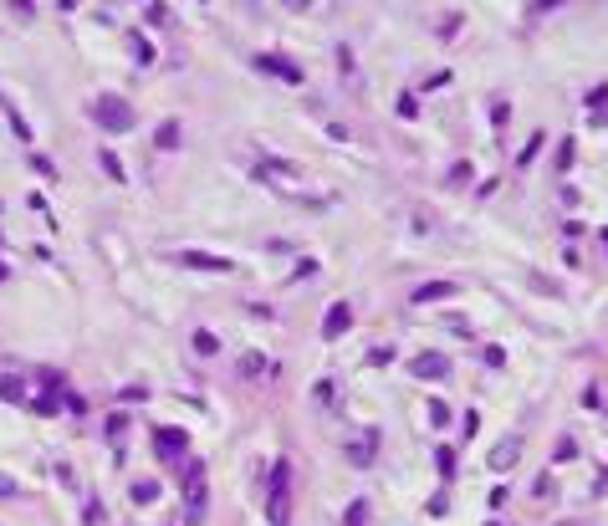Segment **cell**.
Returning a JSON list of instances; mask_svg holds the SVG:
<instances>
[{
    "label": "cell",
    "instance_id": "9a60e30c",
    "mask_svg": "<svg viewBox=\"0 0 608 526\" xmlns=\"http://www.w3.org/2000/svg\"><path fill=\"white\" fill-rule=\"evenodd\" d=\"M552 6H562V0H537V16H542V11H552Z\"/></svg>",
    "mask_w": 608,
    "mask_h": 526
},
{
    "label": "cell",
    "instance_id": "30bf717a",
    "mask_svg": "<svg viewBox=\"0 0 608 526\" xmlns=\"http://www.w3.org/2000/svg\"><path fill=\"white\" fill-rule=\"evenodd\" d=\"M174 143H179V123H164L159 128V148H174Z\"/></svg>",
    "mask_w": 608,
    "mask_h": 526
},
{
    "label": "cell",
    "instance_id": "3957f363",
    "mask_svg": "<svg viewBox=\"0 0 608 526\" xmlns=\"http://www.w3.org/2000/svg\"><path fill=\"white\" fill-rule=\"evenodd\" d=\"M455 292H460L455 281H429V287H419V292H415V306H429V301H450Z\"/></svg>",
    "mask_w": 608,
    "mask_h": 526
},
{
    "label": "cell",
    "instance_id": "8fae6325",
    "mask_svg": "<svg viewBox=\"0 0 608 526\" xmlns=\"http://www.w3.org/2000/svg\"><path fill=\"white\" fill-rule=\"evenodd\" d=\"M215 347H220V342H215L210 333H194V353H205V358H210V353H215Z\"/></svg>",
    "mask_w": 608,
    "mask_h": 526
},
{
    "label": "cell",
    "instance_id": "5bb4252c",
    "mask_svg": "<svg viewBox=\"0 0 608 526\" xmlns=\"http://www.w3.org/2000/svg\"><path fill=\"white\" fill-rule=\"evenodd\" d=\"M363 511H368L363 501H353V511H347V526H363Z\"/></svg>",
    "mask_w": 608,
    "mask_h": 526
},
{
    "label": "cell",
    "instance_id": "277c9868",
    "mask_svg": "<svg viewBox=\"0 0 608 526\" xmlns=\"http://www.w3.org/2000/svg\"><path fill=\"white\" fill-rule=\"evenodd\" d=\"M450 373V363L440 358V353H424V358H415V378H445Z\"/></svg>",
    "mask_w": 608,
    "mask_h": 526
},
{
    "label": "cell",
    "instance_id": "5b68a950",
    "mask_svg": "<svg viewBox=\"0 0 608 526\" xmlns=\"http://www.w3.org/2000/svg\"><path fill=\"white\" fill-rule=\"evenodd\" d=\"M256 67L261 72H271V77H287V82H302V67H287L281 56H256Z\"/></svg>",
    "mask_w": 608,
    "mask_h": 526
},
{
    "label": "cell",
    "instance_id": "7a4b0ae2",
    "mask_svg": "<svg viewBox=\"0 0 608 526\" xmlns=\"http://www.w3.org/2000/svg\"><path fill=\"white\" fill-rule=\"evenodd\" d=\"M93 118L102 128H133V107H123L118 97H102V102H93Z\"/></svg>",
    "mask_w": 608,
    "mask_h": 526
},
{
    "label": "cell",
    "instance_id": "9c48e42d",
    "mask_svg": "<svg viewBox=\"0 0 608 526\" xmlns=\"http://www.w3.org/2000/svg\"><path fill=\"white\" fill-rule=\"evenodd\" d=\"M434 465H440V480H455V450H434Z\"/></svg>",
    "mask_w": 608,
    "mask_h": 526
},
{
    "label": "cell",
    "instance_id": "8992f818",
    "mask_svg": "<svg viewBox=\"0 0 608 526\" xmlns=\"http://www.w3.org/2000/svg\"><path fill=\"white\" fill-rule=\"evenodd\" d=\"M347 327H353V312H347V306H333L328 322H322V337H338V333H347Z\"/></svg>",
    "mask_w": 608,
    "mask_h": 526
},
{
    "label": "cell",
    "instance_id": "ba28073f",
    "mask_svg": "<svg viewBox=\"0 0 608 526\" xmlns=\"http://www.w3.org/2000/svg\"><path fill=\"white\" fill-rule=\"evenodd\" d=\"M516 450H521V440H506V445H496V455H491V465L496 470H506L511 460H516Z\"/></svg>",
    "mask_w": 608,
    "mask_h": 526
},
{
    "label": "cell",
    "instance_id": "52a82bcc",
    "mask_svg": "<svg viewBox=\"0 0 608 526\" xmlns=\"http://www.w3.org/2000/svg\"><path fill=\"white\" fill-rule=\"evenodd\" d=\"M179 261H189V266H200V271H230V261H225V256H200V251H184Z\"/></svg>",
    "mask_w": 608,
    "mask_h": 526
},
{
    "label": "cell",
    "instance_id": "7c38bea8",
    "mask_svg": "<svg viewBox=\"0 0 608 526\" xmlns=\"http://www.w3.org/2000/svg\"><path fill=\"white\" fill-rule=\"evenodd\" d=\"M588 107H608V82H603V87H593V92H588Z\"/></svg>",
    "mask_w": 608,
    "mask_h": 526
},
{
    "label": "cell",
    "instance_id": "4fadbf2b",
    "mask_svg": "<svg viewBox=\"0 0 608 526\" xmlns=\"http://www.w3.org/2000/svg\"><path fill=\"white\" fill-rule=\"evenodd\" d=\"M573 164V138H562V148H557V169H568Z\"/></svg>",
    "mask_w": 608,
    "mask_h": 526
},
{
    "label": "cell",
    "instance_id": "6da1fadb",
    "mask_svg": "<svg viewBox=\"0 0 608 526\" xmlns=\"http://www.w3.org/2000/svg\"><path fill=\"white\" fill-rule=\"evenodd\" d=\"M287 470H292V465L281 460V465H276V491H271V511H266V516H271V526H287V521H292V501H287Z\"/></svg>",
    "mask_w": 608,
    "mask_h": 526
}]
</instances>
